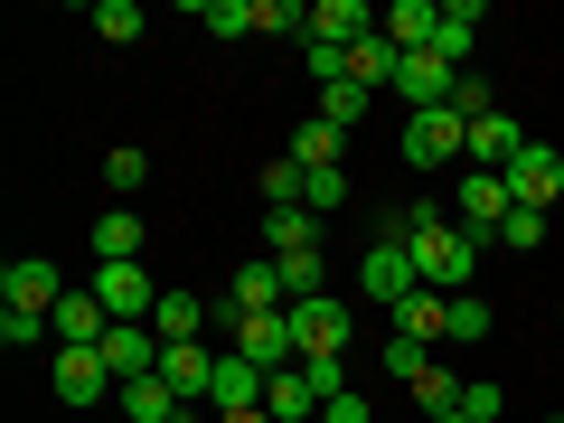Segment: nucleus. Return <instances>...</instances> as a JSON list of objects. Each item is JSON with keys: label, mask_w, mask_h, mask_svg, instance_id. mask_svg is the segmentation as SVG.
I'll use <instances>...</instances> for the list:
<instances>
[{"label": "nucleus", "mask_w": 564, "mask_h": 423, "mask_svg": "<svg viewBox=\"0 0 564 423\" xmlns=\"http://www.w3.org/2000/svg\"><path fill=\"white\" fill-rule=\"evenodd\" d=\"M386 236L395 245H414V263H423V292H470V263L489 254L480 236H462V226H452V207H423V198H404L395 217H386Z\"/></svg>", "instance_id": "obj_1"}, {"label": "nucleus", "mask_w": 564, "mask_h": 423, "mask_svg": "<svg viewBox=\"0 0 564 423\" xmlns=\"http://www.w3.org/2000/svg\"><path fill=\"white\" fill-rule=\"evenodd\" d=\"M358 292H367V302H386V311H404V302L423 292V263H414V245L377 236V245L358 254Z\"/></svg>", "instance_id": "obj_2"}, {"label": "nucleus", "mask_w": 564, "mask_h": 423, "mask_svg": "<svg viewBox=\"0 0 564 423\" xmlns=\"http://www.w3.org/2000/svg\"><path fill=\"white\" fill-rule=\"evenodd\" d=\"M462 151H470V122L452 113V104L404 113V161H414V170H443V161H462Z\"/></svg>", "instance_id": "obj_3"}, {"label": "nucleus", "mask_w": 564, "mask_h": 423, "mask_svg": "<svg viewBox=\"0 0 564 423\" xmlns=\"http://www.w3.org/2000/svg\"><path fill=\"white\" fill-rule=\"evenodd\" d=\"M236 358H254L263 377L302 367V339H292V311H236Z\"/></svg>", "instance_id": "obj_4"}, {"label": "nucleus", "mask_w": 564, "mask_h": 423, "mask_svg": "<svg viewBox=\"0 0 564 423\" xmlns=\"http://www.w3.org/2000/svg\"><path fill=\"white\" fill-rule=\"evenodd\" d=\"M499 180H508V198H518V207H536V217H545V207L564 198V151H555V141H527Z\"/></svg>", "instance_id": "obj_5"}, {"label": "nucleus", "mask_w": 564, "mask_h": 423, "mask_svg": "<svg viewBox=\"0 0 564 423\" xmlns=\"http://www.w3.org/2000/svg\"><path fill=\"white\" fill-rule=\"evenodd\" d=\"M508 217H518L508 180H499V170H470V180H462V207H452V226H462V236H480V245H499Z\"/></svg>", "instance_id": "obj_6"}, {"label": "nucleus", "mask_w": 564, "mask_h": 423, "mask_svg": "<svg viewBox=\"0 0 564 423\" xmlns=\"http://www.w3.org/2000/svg\"><path fill=\"white\" fill-rule=\"evenodd\" d=\"M66 302V273L47 254H10L0 263V311H57Z\"/></svg>", "instance_id": "obj_7"}, {"label": "nucleus", "mask_w": 564, "mask_h": 423, "mask_svg": "<svg viewBox=\"0 0 564 423\" xmlns=\"http://www.w3.org/2000/svg\"><path fill=\"white\" fill-rule=\"evenodd\" d=\"M47 386H57V404H113V367H104V348H57V367H47Z\"/></svg>", "instance_id": "obj_8"}, {"label": "nucleus", "mask_w": 564, "mask_h": 423, "mask_svg": "<svg viewBox=\"0 0 564 423\" xmlns=\"http://www.w3.org/2000/svg\"><path fill=\"white\" fill-rule=\"evenodd\" d=\"M95 302L113 321H151L161 311V282H151V263H95Z\"/></svg>", "instance_id": "obj_9"}, {"label": "nucleus", "mask_w": 564, "mask_h": 423, "mask_svg": "<svg viewBox=\"0 0 564 423\" xmlns=\"http://www.w3.org/2000/svg\"><path fill=\"white\" fill-rule=\"evenodd\" d=\"M292 339H302V358H339V348H348V302H339V292L292 302Z\"/></svg>", "instance_id": "obj_10"}, {"label": "nucleus", "mask_w": 564, "mask_h": 423, "mask_svg": "<svg viewBox=\"0 0 564 423\" xmlns=\"http://www.w3.org/2000/svg\"><path fill=\"white\" fill-rule=\"evenodd\" d=\"M263 386H273V377H263L254 358L217 348V377H207V404H217V414H254V404H263Z\"/></svg>", "instance_id": "obj_11"}, {"label": "nucleus", "mask_w": 564, "mask_h": 423, "mask_svg": "<svg viewBox=\"0 0 564 423\" xmlns=\"http://www.w3.org/2000/svg\"><path fill=\"white\" fill-rule=\"evenodd\" d=\"M47 329H57V348H104L113 339V311H104L95 292H66V302L47 311Z\"/></svg>", "instance_id": "obj_12"}, {"label": "nucleus", "mask_w": 564, "mask_h": 423, "mask_svg": "<svg viewBox=\"0 0 564 423\" xmlns=\"http://www.w3.org/2000/svg\"><path fill=\"white\" fill-rule=\"evenodd\" d=\"M161 377H170V395H180V404H207L217 348H207V339H180V348H161Z\"/></svg>", "instance_id": "obj_13"}, {"label": "nucleus", "mask_w": 564, "mask_h": 423, "mask_svg": "<svg viewBox=\"0 0 564 423\" xmlns=\"http://www.w3.org/2000/svg\"><path fill=\"white\" fill-rule=\"evenodd\" d=\"M311 39L358 47V39H377V10H367V0H311Z\"/></svg>", "instance_id": "obj_14"}, {"label": "nucleus", "mask_w": 564, "mask_h": 423, "mask_svg": "<svg viewBox=\"0 0 564 423\" xmlns=\"http://www.w3.org/2000/svg\"><path fill=\"white\" fill-rule=\"evenodd\" d=\"M518 151H527V122L518 113H480V122H470V170H508Z\"/></svg>", "instance_id": "obj_15"}, {"label": "nucleus", "mask_w": 564, "mask_h": 423, "mask_svg": "<svg viewBox=\"0 0 564 423\" xmlns=\"http://www.w3.org/2000/svg\"><path fill=\"white\" fill-rule=\"evenodd\" d=\"M452 85H462V76H452V66L423 47V57H404V66H395V85H386V95H404V104L423 113V104H452Z\"/></svg>", "instance_id": "obj_16"}, {"label": "nucleus", "mask_w": 564, "mask_h": 423, "mask_svg": "<svg viewBox=\"0 0 564 423\" xmlns=\"http://www.w3.org/2000/svg\"><path fill=\"white\" fill-rule=\"evenodd\" d=\"M113 404H122V423H198L180 395H170V377H132Z\"/></svg>", "instance_id": "obj_17"}, {"label": "nucleus", "mask_w": 564, "mask_h": 423, "mask_svg": "<svg viewBox=\"0 0 564 423\" xmlns=\"http://www.w3.org/2000/svg\"><path fill=\"white\" fill-rule=\"evenodd\" d=\"M263 245H273V263L321 254V217H311V207H263Z\"/></svg>", "instance_id": "obj_18"}, {"label": "nucleus", "mask_w": 564, "mask_h": 423, "mask_svg": "<svg viewBox=\"0 0 564 423\" xmlns=\"http://www.w3.org/2000/svg\"><path fill=\"white\" fill-rule=\"evenodd\" d=\"M470 39H480V0H443V29H433V57L452 76H470Z\"/></svg>", "instance_id": "obj_19"}, {"label": "nucleus", "mask_w": 564, "mask_h": 423, "mask_svg": "<svg viewBox=\"0 0 564 423\" xmlns=\"http://www.w3.org/2000/svg\"><path fill=\"white\" fill-rule=\"evenodd\" d=\"M263 414H273V423H321V386H311V367H282V377L263 386Z\"/></svg>", "instance_id": "obj_20"}, {"label": "nucleus", "mask_w": 564, "mask_h": 423, "mask_svg": "<svg viewBox=\"0 0 564 423\" xmlns=\"http://www.w3.org/2000/svg\"><path fill=\"white\" fill-rule=\"evenodd\" d=\"M377 29L404 47V57H423V47H433V29H443V0H395V10H386Z\"/></svg>", "instance_id": "obj_21"}, {"label": "nucleus", "mask_w": 564, "mask_h": 423, "mask_svg": "<svg viewBox=\"0 0 564 423\" xmlns=\"http://www.w3.org/2000/svg\"><path fill=\"white\" fill-rule=\"evenodd\" d=\"M395 66H404V47L386 39V29H377V39H358V47H348V85H367V95H377V85H395Z\"/></svg>", "instance_id": "obj_22"}, {"label": "nucleus", "mask_w": 564, "mask_h": 423, "mask_svg": "<svg viewBox=\"0 0 564 423\" xmlns=\"http://www.w3.org/2000/svg\"><path fill=\"white\" fill-rule=\"evenodd\" d=\"M236 311H292L282 263H236Z\"/></svg>", "instance_id": "obj_23"}, {"label": "nucleus", "mask_w": 564, "mask_h": 423, "mask_svg": "<svg viewBox=\"0 0 564 423\" xmlns=\"http://www.w3.org/2000/svg\"><path fill=\"white\" fill-rule=\"evenodd\" d=\"M395 329H404V339H423V348L452 339V302H443V292H414V302L395 311Z\"/></svg>", "instance_id": "obj_24"}, {"label": "nucleus", "mask_w": 564, "mask_h": 423, "mask_svg": "<svg viewBox=\"0 0 564 423\" xmlns=\"http://www.w3.org/2000/svg\"><path fill=\"white\" fill-rule=\"evenodd\" d=\"M151 329H161V348H180V339H198V329H207V311H198V292H161V311H151Z\"/></svg>", "instance_id": "obj_25"}, {"label": "nucleus", "mask_w": 564, "mask_h": 423, "mask_svg": "<svg viewBox=\"0 0 564 423\" xmlns=\"http://www.w3.org/2000/svg\"><path fill=\"white\" fill-rule=\"evenodd\" d=\"M95 263H141V217L132 207H113V217L95 226Z\"/></svg>", "instance_id": "obj_26"}, {"label": "nucleus", "mask_w": 564, "mask_h": 423, "mask_svg": "<svg viewBox=\"0 0 564 423\" xmlns=\"http://www.w3.org/2000/svg\"><path fill=\"white\" fill-rule=\"evenodd\" d=\"M339 141H348L339 122H321V113H311L302 132H292V161H302V170H339Z\"/></svg>", "instance_id": "obj_27"}, {"label": "nucleus", "mask_w": 564, "mask_h": 423, "mask_svg": "<svg viewBox=\"0 0 564 423\" xmlns=\"http://www.w3.org/2000/svg\"><path fill=\"white\" fill-rule=\"evenodd\" d=\"M404 395L423 404V423H433V414H462V377H452V367H423V377L404 386Z\"/></svg>", "instance_id": "obj_28"}, {"label": "nucleus", "mask_w": 564, "mask_h": 423, "mask_svg": "<svg viewBox=\"0 0 564 423\" xmlns=\"http://www.w3.org/2000/svg\"><path fill=\"white\" fill-rule=\"evenodd\" d=\"M302 188H311V170L292 161V151H282V161H273V170L254 180V198H263V207H302Z\"/></svg>", "instance_id": "obj_29"}, {"label": "nucleus", "mask_w": 564, "mask_h": 423, "mask_svg": "<svg viewBox=\"0 0 564 423\" xmlns=\"http://www.w3.org/2000/svg\"><path fill=\"white\" fill-rule=\"evenodd\" d=\"M104 188H113V198H132V188H151V151H132V141H122L113 161H104Z\"/></svg>", "instance_id": "obj_30"}, {"label": "nucleus", "mask_w": 564, "mask_h": 423, "mask_svg": "<svg viewBox=\"0 0 564 423\" xmlns=\"http://www.w3.org/2000/svg\"><path fill=\"white\" fill-rule=\"evenodd\" d=\"M95 39L104 47H132L141 39V10H132V0H95Z\"/></svg>", "instance_id": "obj_31"}, {"label": "nucleus", "mask_w": 564, "mask_h": 423, "mask_svg": "<svg viewBox=\"0 0 564 423\" xmlns=\"http://www.w3.org/2000/svg\"><path fill=\"white\" fill-rule=\"evenodd\" d=\"M198 20L217 39H254V0H198Z\"/></svg>", "instance_id": "obj_32"}, {"label": "nucleus", "mask_w": 564, "mask_h": 423, "mask_svg": "<svg viewBox=\"0 0 564 423\" xmlns=\"http://www.w3.org/2000/svg\"><path fill=\"white\" fill-rule=\"evenodd\" d=\"M302 207H311V217H339V207H348V170H311Z\"/></svg>", "instance_id": "obj_33"}, {"label": "nucleus", "mask_w": 564, "mask_h": 423, "mask_svg": "<svg viewBox=\"0 0 564 423\" xmlns=\"http://www.w3.org/2000/svg\"><path fill=\"white\" fill-rule=\"evenodd\" d=\"M423 367H433V348H423V339H404V329H395V339H386V377H395V386H414Z\"/></svg>", "instance_id": "obj_34"}, {"label": "nucleus", "mask_w": 564, "mask_h": 423, "mask_svg": "<svg viewBox=\"0 0 564 423\" xmlns=\"http://www.w3.org/2000/svg\"><path fill=\"white\" fill-rule=\"evenodd\" d=\"M39 339H57L47 311H0V348H39Z\"/></svg>", "instance_id": "obj_35"}, {"label": "nucleus", "mask_w": 564, "mask_h": 423, "mask_svg": "<svg viewBox=\"0 0 564 423\" xmlns=\"http://www.w3.org/2000/svg\"><path fill=\"white\" fill-rule=\"evenodd\" d=\"M489 329H499V321H489L480 292H452V339H489Z\"/></svg>", "instance_id": "obj_36"}, {"label": "nucleus", "mask_w": 564, "mask_h": 423, "mask_svg": "<svg viewBox=\"0 0 564 423\" xmlns=\"http://www.w3.org/2000/svg\"><path fill=\"white\" fill-rule=\"evenodd\" d=\"M358 113H367V85H321V122H339V132H348Z\"/></svg>", "instance_id": "obj_37"}, {"label": "nucleus", "mask_w": 564, "mask_h": 423, "mask_svg": "<svg viewBox=\"0 0 564 423\" xmlns=\"http://www.w3.org/2000/svg\"><path fill=\"white\" fill-rule=\"evenodd\" d=\"M499 245H508V254H536V245H545V217H536V207H518V217L499 226Z\"/></svg>", "instance_id": "obj_38"}, {"label": "nucleus", "mask_w": 564, "mask_h": 423, "mask_svg": "<svg viewBox=\"0 0 564 423\" xmlns=\"http://www.w3.org/2000/svg\"><path fill=\"white\" fill-rule=\"evenodd\" d=\"M499 404H508V395H499L489 377H470V386H462V414H470V423H499Z\"/></svg>", "instance_id": "obj_39"}, {"label": "nucleus", "mask_w": 564, "mask_h": 423, "mask_svg": "<svg viewBox=\"0 0 564 423\" xmlns=\"http://www.w3.org/2000/svg\"><path fill=\"white\" fill-rule=\"evenodd\" d=\"M452 113L480 122V113H499V104H489V85H480V76H462V85H452Z\"/></svg>", "instance_id": "obj_40"}, {"label": "nucleus", "mask_w": 564, "mask_h": 423, "mask_svg": "<svg viewBox=\"0 0 564 423\" xmlns=\"http://www.w3.org/2000/svg\"><path fill=\"white\" fill-rule=\"evenodd\" d=\"M302 367H311V386H321V404L348 395V367H339V358H302Z\"/></svg>", "instance_id": "obj_41"}, {"label": "nucleus", "mask_w": 564, "mask_h": 423, "mask_svg": "<svg viewBox=\"0 0 564 423\" xmlns=\"http://www.w3.org/2000/svg\"><path fill=\"white\" fill-rule=\"evenodd\" d=\"M321 423H377V414H367V395H329V404H321Z\"/></svg>", "instance_id": "obj_42"}, {"label": "nucleus", "mask_w": 564, "mask_h": 423, "mask_svg": "<svg viewBox=\"0 0 564 423\" xmlns=\"http://www.w3.org/2000/svg\"><path fill=\"white\" fill-rule=\"evenodd\" d=\"M217 423H273V414H263V404H254V414H217Z\"/></svg>", "instance_id": "obj_43"}, {"label": "nucleus", "mask_w": 564, "mask_h": 423, "mask_svg": "<svg viewBox=\"0 0 564 423\" xmlns=\"http://www.w3.org/2000/svg\"><path fill=\"white\" fill-rule=\"evenodd\" d=\"M433 423H470V414H433Z\"/></svg>", "instance_id": "obj_44"}, {"label": "nucleus", "mask_w": 564, "mask_h": 423, "mask_svg": "<svg viewBox=\"0 0 564 423\" xmlns=\"http://www.w3.org/2000/svg\"><path fill=\"white\" fill-rule=\"evenodd\" d=\"M555 321H564V302H555Z\"/></svg>", "instance_id": "obj_45"}, {"label": "nucleus", "mask_w": 564, "mask_h": 423, "mask_svg": "<svg viewBox=\"0 0 564 423\" xmlns=\"http://www.w3.org/2000/svg\"><path fill=\"white\" fill-rule=\"evenodd\" d=\"M545 423H564V414H545Z\"/></svg>", "instance_id": "obj_46"}]
</instances>
